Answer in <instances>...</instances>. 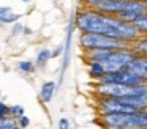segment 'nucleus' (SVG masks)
Segmentation results:
<instances>
[{
	"mask_svg": "<svg viewBox=\"0 0 147 129\" xmlns=\"http://www.w3.org/2000/svg\"><path fill=\"white\" fill-rule=\"evenodd\" d=\"M136 57L133 49H122V50H100V52H86L84 58L86 61H98L105 66L106 72H114L120 69L130 68V63Z\"/></svg>",
	"mask_w": 147,
	"mask_h": 129,
	"instance_id": "nucleus-2",
	"label": "nucleus"
},
{
	"mask_svg": "<svg viewBox=\"0 0 147 129\" xmlns=\"http://www.w3.org/2000/svg\"><path fill=\"white\" fill-rule=\"evenodd\" d=\"M100 82H103V84H117V85H139V84H144L142 79H141L134 71H131L130 68L120 69V71H114V72H106Z\"/></svg>",
	"mask_w": 147,
	"mask_h": 129,
	"instance_id": "nucleus-7",
	"label": "nucleus"
},
{
	"mask_svg": "<svg viewBox=\"0 0 147 129\" xmlns=\"http://www.w3.org/2000/svg\"><path fill=\"white\" fill-rule=\"evenodd\" d=\"M138 129H147V126H142V128H138Z\"/></svg>",
	"mask_w": 147,
	"mask_h": 129,
	"instance_id": "nucleus-22",
	"label": "nucleus"
},
{
	"mask_svg": "<svg viewBox=\"0 0 147 129\" xmlns=\"http://www.w3.org/2000/svg\"><path fill=\"white\" fill-rule=\"evenodd\" d=\"M96 9L101 13H108V14L117 16L122 21L130 22V24H133L144 13H147L146 2L144 0H117V2L105 3V5L98 6Z\"/></svg>",
	"mask_w": 147,
	"mask_h": 129,
	"instance_id": "nucleus-4",
	"label": "nucleus"
},
{
	"mask_svg": "<svg viewBox=\"0 0 147 129\" xmlns=\"http://www.w3.org/2000/svg\"><path fill=\"white\" fill-rule=\"evenodd\" d=\"M55 88H57L55 82H52V80L45 82V84L41 85V88H40V99H41L45 104L51 102V101H52V98H54Z\"/></svg>",
	"mask_w": 147,
	"mask_h": 129,
	"instance_id": "nucleus-11",
	"label": "nucleus"
},
{
	"mask_svg": "<svg viewBox=\"0 0 147 129\" xmlns=\"http://www.w3.org/2000/svg\"><path fill=\"white\" fill-rule=\"evenodd\" d=\"M103 129H138L147 126V106L131 113L103 115L96 120Z\"/></svg>",
	"mask_w": 147,
	"mask_h": 129,
	"instance_id": "nucleus-3",
	"label": "nucleus"
},
{
	"mask_svg": "<svg viewBox=\"0 0 147 129\" xmlns=\"http://www.w3.org/2000/svg\"><path fill=\"white\" fill-rule=\"evenodd\" d=\"M21 19V14L10 6H0V24H14Z\"/></svg>",
	"mask_w": 147,
	"mask_h": 129,
	"instance_id": "nucleus-10",
	"label": "nucleus"
},
{
	"mask_svg": "<svg viewBox=\"0 0 147 129\" xmlns=\"http://www.w3.org/2000/svg\"><path fill=\"white\" fill-rule=\"evenodd\" d=\"M35 66H36L35 63H33V61H29V60H22V61L18 63V68H19L22 72H27V74L35 71Z\"/></svg>",
	"mask_w": 147,
	"mask_h": 129,
	"instance_id": "nucleus-17",
	"label": "nucleus"
},
{
	"mask_svg": "<svg viewBox=\"0 0 147 129\" xmlns=\"http://www.w3.org/2000/svg\"><path fill=\"white\" fill-rule=\"evenodd\" d=\"M130 69L134 71L147 84V55L136 53V57L133 58V61L130 63Z\"/></svg>",
	"mask_w": 147,
	"mask_h": 129,
	"instance_id": "nucleus-8",
	"label": "nucleus"
},
{
	"mask_svg": "<svg viewBox=\"0 0 147 129\" xmlns=\"http://www.w3.org/2000/svg\"><path fill=\"white\" fill-rule=\"evenodd\" d=\"M74 24L81 33H98L106 36L119 38L127 43H133L141 36L133 24L122 21L117 16L101 13L93 8H82L78 9L74 16Z\"/></svg>",
	"mask_w": 147,
	"mask_h": 129,
	"instance_id": "nucleus-1",
	"label": "nucleus"
},
{
	"mask_svg": "<svg viewBox=\"0 0 147 129\" xmlns=\"http://www.w3.org/2000/svg\"><path fill=\"white\" fill-rule=\"evenodd\" d=\"M0 129H21L18 121L14 118H11L10 115L0 118Z\"/></svg>",
	"mask_w": 147,
	"mask_h": 129,
	"instance_id": "nucleus-15",
	"label": "nucleus"
},
{
	"mask_svg": "<svg viewBox=\"0 0 147 129\" xmlns=\"http://www.w3.org/2000/svg\"><path fill=\"white\" fill-rule=\"evenodd\" d=\"M131 49L136 53L147 55V36H139L136 41H133L131 43Z\"/></svg>",
	"mask_w": 147,
	"mask_h": 129,
	"instance_id": "nucleus-12",
	"label": "nucleus"
},
{
	"mask_svg": "<svg viewBox=\"0 0 147 129\" xmlns=\"http://www.w3.org/2000/svg\"><path fill=\"white\" fill-rule=\"evenodd\" d=\"M111 2H117V0H82L84 6L87 8H98V6L105 5V3H111Z\"/></svg>",
	"mask_w": 147,
	"mask_h": 129,
	"instance_id": "nucleus-18",
	"label": "nucleus"
},
{
	"mask_svg": "<svg viewBox=\"0 0 147 129\" xmlns=\"http://www.w3.org/2000/svg\"><path fill=\"white\" fill-rule=\"evenodd\" d=\"M52 58V52L49 49H41L38 52V55H36V60H35V65L36 66H46L48 65V61Z\"/></svg>",
	"mask_w": 147,
	"mask_h": 129,
	"instance_id": "nucleus-13",
	"label": "nucleus"
},
{
	"mask_svg": "<svg viewBox=\"0 0 147 129\" xmlns=\"http://www.w3.org/2000/svg\"><path fill=\"white\" fill-rule=\"evenodd\" d=\"M133 25L136 27V30L139 31L141 36H147V13H144L139 19L133 22Z\"/></svg>",
	"mask_w": 147,
	"mask_h": 129,
	"instance_id": "nucleus-14",
	"label": "nucleus"
},
{
	"mask_svg": "<svg viewBox=\"0 0 147 129\" xmlns=\"http://www.w3.org/2000/svg\"><path fill=\"white\" fill-rule=\"evenodd\" d=\"M57 129H71L68 118H60V120H59V123H57Z\"/></svg>",
	"mask_w": 147,
	"mask_h": 129,
	"instance_id": "nucleus-21",
	"label": "nucleus"
},
{
	"mask_svg": "<svg viewBox=\"0 0 147 129\" xmlns=\"http://www.w3.org/2000/svg\"><path fill=\"white\" fill-rule=\"evenodd\" d=\"M95 109H96L98 116L136 112V109L133 106H130L125 99H120V98H105V96H96Z\"/></svg>",
	"mask_w": 147,
	"mask_h": 129,
	"instance_id": "nucleus-6",
	"label": "nucleus"
},
{
	"mask_svg": "<svg viewBox=\"0 0 147 129\" xmlns=\"http://www.w3.org/2000/svg\"><path fill=\"white\" fill-rule=\"evenodd\" d=\"M87 74H89V77L92 80L100 82L103 79V76L106 74V69L98 61H87Z\"/></svg>",
	"mask_w": 147,
	"mask_h": 129,
	"instance_id": "nucleus-9",
	"label": "nucleus"
},
{
	"mask_svg": "<svg viewBox=\"0 0 147 129\" xmlns=\"http://www.w3.org/2000/svg\"><path fill=\"white\" fill-rule=\"evenodd\" d=\"M144 2H146V0H144Z\"/></svg>",
	"mask_w": 147,
	"mask_h": 129,
	"instance_id": "nucleus-25",
	"label": "nucleus"
},
{
	"mask_svg": "<svg viewBox=\"0 0 147 129\" xmlns=\"http://www.w3.org/2000/svg\"><path fill=\"white\" fill-rule=\"evenodd\" d=\"M146 8H147V0H146Z\"/></svg>",
	"mask_w": 147,
	"mask_h": 129,
	"instance_id": "nucleus-24",
	"label": "nucleus"
},
{
	"mask_svg": "<svg viewBox=\"0 0 147 129\" xmlns=\"http://www.w3.org/2000/svg\"><path fill=\"white\" fill-rule=\"evenodd\" d=\"M21 2H29V0H21Z\"/></svg>",
	"mask_w": 147,
	"mask_h": 129,
	"instance_id": "nucleus-23",
	"label": "nucleus"
},
{
	"mask_svg": "<svg viewBox=\"0 0 147 129\" xmlns=\"http://www.w3.org/2000/svg\"><path fill=\"white\" fill-rule=\"evenodd\" d=\"M18 124H19V128H21V129L29 128V126H30V118H29L27 115H22L19 120H18Z\"/></svg>",
	"mask_w": 147,
	"mask_h": 129,
	"instance_id": "nucleus-19",
	"label": "nucleus"
},
{
	"mask_svg": "<svg viewBox=\"0 0 147 129\" xmlns=\"http://www.w3.org/2000/svg\"><path fill=\"white\" fill-rule=\"evenodd\" d=\"M8 115L18 121L22 115H26V110H24V107L21 106V104H14V106H10V113H8Z\"/></svg>",
	"mask_w": 147,
	"mask_h": 129,
	"instance_id": "nucleus-16",
	"label": "nucleus"
},
{
	"mask_svg": "<svg viewBox=\"0 0 147 129\" xmlns=\"http://www.w3.org/2000/svg\"><path fill=\"white\" fill-rule=\"evenodd\" d=\"M79 44L86 52H100V50H122L130 49L131 43H127L123 39L98 33H81Z\"/></svg>",
	"mask_w": 147,
	"mask_h": 129,
	"instance_id": "nucleus-5",
	"label": "nucleus"
},
{
	"mask_svg": "<svg viewBox=\"0 0 147 129\" xmlns=\"http://www.w3.org/2000/svg\"><path fill=\"white\" fill-rule=\"evenodd\" d=\"M8 113H10V106H7L3 101H0V118L7 116Z\"/></svg>",
	"mask_w": 147,
	"mask_h": 129,
	"instance_id": "nucleus-20",
	"label": "nucleus"
}]
</instances>
